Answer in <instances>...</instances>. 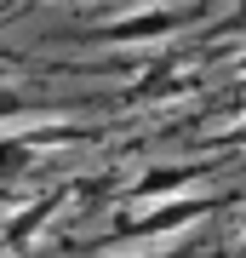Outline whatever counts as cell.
<instances>
[{"instance_id": "cell-1", "label": "cell", "mask_w": 246, "mask_h": 258, "mask_svg": "<svg viewBox=\"0 0 246 258\" xmlns=\"http://www.w3.org/2000/svg\"><path fill=\"white\" fill-rule=\"evenodd\" d=\"M195 18L201 12H132V18L92 29V40H103V46H143V40H160V35H172V29L195 23Z\"/></svg>"}, {"instance_id": "cell-2", "label": "cell", "mask_w": 246, "mask_h": 258, "mask_svg": "<svg viewBox=\"0 0 246 258\" xmlns=\"http://www.w3.org/2000/svg\"><path fill=\"white\" fill-rule=\"evenodd\" d=\"M206 212H218L212 195H178V201H160L155 212H137V218H132V235H172V230L201 224Z\"/></svg>"}, {"instance_id": "cell-3", "label": "cell", "mask_w": 246, "mask_h": 258, "mask_svg": "<svg viewBox=\"0 0 246 258\" xmlns=\"http://www.w3.org/2000/svg\"><path fill=\"white\" fill-rule=\"evenodd\" d=\"M212 172V161H178V166H143L137 172V184H126V195L132 201H149V195H172L183 189V184H195V178H206Z\"/></svg>"}, {"instance_id": "cell-4", "label": "cell", "mask_w": 246, "mask_h": 258, "mask_svg": "<svg viewBox=\"0 0 246 258\" xmlns=\"http://www.w3.org/2000/svg\"><path fill=\"white\" fill-rule=\"evenodd\" d=\"M229 144H246V126H235V132H229Z\"/></svg>"}, {"instance_id": "cell-5", "label": "cell", "mask_w": 246, "mask_h": 258, "mask_svg": "<svg viewBox=\"0 0 246 258\" xmlns=\"http://www.w3.org/2000/svg\"><path fill=\"white\" fill-rule=\"evenodd\" d=\"M240 75H246V52H240Z\"/></svg>"}, {"instance_id": "cell-6", "label": "cell", "mask_w": 246, "mask_h": 258, "mask_svg": "<svg viewBox=\"0 0 246 258\" xmlns=\"http://www.w3.org/2000/svg\"><path fill=\"white\" fill-rule=\"evenodd\" d=\"M240 241H246V218H240Z\"/></svg>"}]
</instances>
